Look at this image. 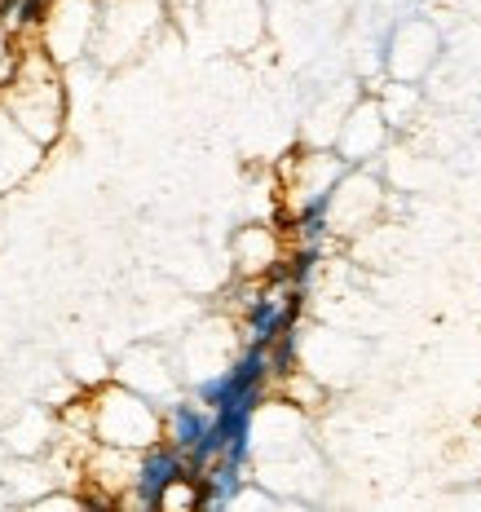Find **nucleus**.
Listing matches in <instances>:
<instances>
[{"mask_svg":"<svg viewBox=\"0 0 481 512\" xmlns=\"http://www.w3.org/2000/svg\"><path fill=\"white\" fill-rule=\"evenodd\" d=\"M0 106L27 128L45 151L62 137V128H67V93H62V80H58V62L40 45L23 53L14 80L0 84Z\"/></svg>","mask_w":481,"mask_h":512,"instance_id":"nucleus-1","label":"nucleus"},{"mask_svg":"<svg viewBox=\"0 0 481 512\" xmlns=\"http://www.w3.org/2000/svg\"><path fill=\"white\" fill-rule=\"evenodd\" d=\"M89 407H93V437L98 442L124 446V451H146V446L164 442V411H159V402L128 389L124 380L102 384L89 398Z\"/></svg>","mask_w":481,"mask_h":512,"instance_id":"nucleus-2","label":"nucleus"},{"mask_svg":"<svg viewBox=\"0 0 481 512\" xmlns=\"http://www.w3.org/2000/svg\"><path fill=\"white\" fill-rule=\"evenodd\" d=\"M98 0H49L36 27V45L49 53L53 62H76L89 53L93 36H98Z\"/></svg>","mask_w":481,"mask_h":512,"instance_id":"nucleus-3","label":"nucleus"},{"mask_svg":"<svg viewBox=\"0 0 481 512\" xmlns=\"http://www.w3.org/2000/svg\"><path fill=\"white\" fill-rule=\"evenodd\" d=\"M190 473V460L177 451L173 442H155L142 451V460H137V477H133V490L120 499L128 508H159V499H164V490L177 482V477Z\"/></svg>","mask_w":481,"mask_h":512,"instance_id":"nucleus-4","label":"nucleus"},{"mask_svg":"<svg viewBox=\"0 0 481 512\" xmlns=\"http://www.w3.org/2000/svg\"><path fill=\"white\" fill-rule=\"evenodd\" d=\"M133 9H137V0H111V5L102 9V18H98V36H93V49H98V58L111 67V62H124V58H133V49L142 45L146 36H151V23H155V14L146 9L137 23H128L133 18Z\"/></svg>","mask_w":481,"mask_h":512,"instance_id":"nucleus-5","label":"nucleus"},{"mask_svg":"<svg viewBox=\"0 0 481 512\" xmlns=\"http://www.w3.org/2000/svg\"><path fill=\"white\" fill-rule=\"evenodd\" d=\"M40 155H45V146L0 106V195L23 186V181L40 168Z\"/></svg>","mask_w":481,"mask_h":512,"instance_id":"nucleus-6","label":"nucleus"},{"mask_svg":"<svg viewBox=\"0 0 481 512\" xmlns=\"http://www.w3.org/2000/svg\"><path fill=\"white\" fill-rule=\"evenodd\" d=\"M208 429H212V411L199 398H173L164 407V442H173L186 460L208 442Z\"/></svg>","mask_w":481,"mask_h":512,"instance_id":"nucleus-7","label":"nucleus"},{"mask_svg":"<svg viewBox=\"0 0 481 512\" xmlns=\"http://www.w3.org/2000/svg\"><path fill=\"white\" fill-rule=\"evenodd\" d=\"M115 380H124L128 389L146 393V398L159 402V407H168V402L177 398V393H173V371H164V362H159L155 349H133V354L120 362Z\"/></svg>","mask_w":481,"mask_h":512,"instance_id":"nucleus-8","label":"nucleus"},{"mask_svg":"<svg viewBox=\"0 0 481 512\" xmlns=\"http://www.w3.org/2000/svg\"><path fill=\"white\" fill-rule=\"evenodd\" d=\"M234 265H239V274H252V279H265V274H274L283 265L279 234L265 230V226L239 230V239H234Z\"/></svg>","mask_w":481,"mask_h":512,"instance_id":"nucleus-9","label":"nucleus"},{"mask_svg":"<svg viewBox=\"0 0 481 512\" xmlns=\"http://www.w3.org/2000/svg\"><path fill=\"white\" fill-rule=\"evenodd\" d=\"M195 477L203 486V508H226V504H234V499L243 495V468L230 464V460H212Z\"/></svg>","mask_w":481,"mask_h":512,"instance_id":"nucleus-10","label":"nucleus"},{"mask_svg":"<svg viewBox=\"0 0 481 512\" xmlns=\"http://www.w3.org/2000/svg\"><path fill=\"white\" fill-rule=\"evenodd\" d=\"M5 40H9V36H5V27H0V58H5Z\"/></svg>","mask_w":481,"mask_h":512,"instance_id":"nucleus-11","label":"nucleus"}]
</instances>
